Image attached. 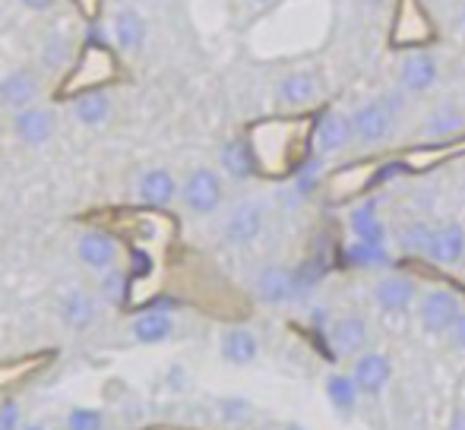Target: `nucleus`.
<instances>
[{"mask_svg":"<svg viewBox=\"0 0 465 430\" xmlns=\"http://www.w3.org/2000/svg\"><path fill=\"white\" fill-rule=\"evenodd\" d=\"M74 114L80 123H86V127H102L104 121L111 117V99L104 93H83L80 99L74 102Z\"/></svg>","mask_w":465,"mask_h":430,"instance_id":"obj_24","label":"nucleus"},{"mask_svg":"<svg viewBox=\"0 0 465 430\" xmlns=\"http://www.w3.org/2000/svg\"><path fill=\"white\" fill-rule=\"evenodd\" d=\"M222 168L238 181L253 178L257 174V155H253V149L244 140H232L222 149Z\"/></svg>","mask_w":465,"mask_h":430,"instance_id":"obj_22","label":"nucleus"},{"mask_svg":"<svg viewBox=\"0 0 465 430\" xmlns=\"http://www.w3.org/2000/svg\"><path fill=\"white\" fill-rule=\"evenodd\" d=\"M251 4H270V0H251Z\"/></svg>","mask_w":465,"mask_h":430,"instance_id":"obj_39","label":"nucleus"},{"mask_svg":"<svg viewBox=\"0 0 465 430\" xmlns=\"http://www.w3.org/2000/svg\"><path fill=\"white\" fill-rule=\"evenodd\" d=\"M313 140H317V149L323 155H336L345 152L349 142L355 140V130H351V114H342V111H326L320 117L317 130H313Z\"/></svg>","mask_w":465,"mask_h":430,"instance_id":"obj_10","label":"nucleus"},{"mask_svg":"<svg viewBox=\"0 0 465 430\" xmlns=\"http://www.w3.org/2000/svg\"><path fill=\"white\" fill-rule=\"evenodd\" d=\"M19 425V402L4 399L0 402V430H16Z\"/></svg>","mask_w":465,"mask_h":430,"instance_id":"obj_32","label":"nucleus"},{"mask_svg":"<svg viewBox=\"0 0 465 430\" xmlns=\"http://www.w3.org/2000/svg\"><path fill=\"white\" fill-rule=\"evenodd\" d=\"M222 178L213 171V168H196V171H190V178L184 181V191H181V197H184V206L193 215H213L219 210L222 203Z\"/></svg>","mask_w":465,"mask_h":430,"instance_id":"obj_2","label":"nucleus"},{"mask_svg":"<svg viewBox=\"0 0 465 430\" xmlns=\"http://www.w3.org/2000/svg\"><path fill=\"white\" fill-rule=\"evenodd\" d=\"M174 332V320L165 314V310H149V314H140L134 320V338L146 345H159L165 338H172Z\"/></svg>","mask_w":465,"mask_h":430,"instance_id":"obj_20","label":"nucleus"},{"mask_svg":"<svg viewBox=\"0 0 465 430\" xmlns=\"http://www.w3.org/2000/svg\"><path fill=\"white\" fill-rule=\"evenodd\" d=\"M368 338H371V326L361 314L336 317L330 326V345L342 357H358L364 351V345H368Z\"/></svg>","mask_w":465,"mask_h":430,"instance_id":"obj_7","label":"nucleus"},{"mask_svg":"<svg viewBox=\"0 0 465 430\" xmlns=\"http://www.w3.org/2000/svg\"><path fill=\"white\" fill-rule=\"evenodd\" d=\"M361 396H380L392 380V361L383 351H361L355 357V367H351Z\"/></svg>","mask_w":465,"mask_h":430,"instance_id":"obj_6","label":"nucleus"},{"mask_svg":"<svg viewBox=\"0 0 465 430\" xmlns=\"http://www.w3.org/2000/svg\"><path fill=\"white\" fill-rule=\"evenodd\" d=\"M114 42L121 51H140L146 42V23L136 10H121L114 16Z\"/></svg>","mask_w":465,"mask_h":430,"instance_id":"obj_21","label":"nucleus"},{"mask_svg":"<svg viewBox=\"0 0 465 430\" xmlns=\"http://www.w3.org/2000/svg\"><path fill=\"white\" fill-rule=\"evenodd\" d=\"M462 317V304L453 291L447 288H430L418 301V323L428 336H450V329Z\"/></svg>","mask_w":465,"mask_h":430,"instance_id":"obj_1","label":"nucleus"},{"mask_svg":"<svg viewBox=\"0 0 465 430\" xmlns=\"http://www.w3.org/2000/svg\"><path fill=\"white\" fill-rule=\"evenodd\" d=\"M13 130H16L19 140L29 142V146H42V142H48L51 133H54V114L45 108H23L16 114V121H13Z\"/></svg>","mask_w":465,"mask_h":430,"instance_id":"obj_16","label":"nucleus"},{"mask_svg":"<svg viewBox=\"0 0 465 430\" xmlns=\"http://www.w3.org/2000/svg\"><path fill=\"white\" fill-rule=\"evenodd\" d=\"M257 298L266 304H285L292 298H298L294 291V272L285 266H266L257 276Z\"/></svg>","mask_w":465,"mask_h":430,"instance_id":"obj_14","label":"nucleus"},{"mask_svg":"<svg viewBox=\"0 0 465 430\" xmlns=\"http://www.w3.org/2000/svg\"><path fill=\"white\" fill-rule=\"evenodd\" d=\"M424 257H428L434 266H460L465 259V228L456 225V221L434 228Z\"/></svg>","mask_w":465,"mask_h":430,"instance_id":"obj_9","label":"nucleus"},{"mask_svg":"<svg viewBox=\"0 0 465 430\" xmlns=\"http://www.w3.org/2000/svg\"><path fill=\"white\" fill-rule=\"evenodd\" d=\"M222 357L234 367H247V364L257 361L260 355V342H257V332L247 329V326H232V329L222 332Z\"/></svg>","mask_w":465,"mask_h":430,"instance_id":"obj_11","label":"nucleus"},{"mask_svg":"<svg viewBox=\"0 0 465 430\" xmlns=\"http://www.w3.org/2000/svg\"><path fill=\"white\" fill-rule=\"evenodd\" d=\"M86 42H89V48H104V35H102V29H98V25H93V29H89Z\"/></svg>","mask_w":465,"mask_h":430,"instance_id":"obj_35","label":"nucleus"},{"mask_svg":"<svg viewBox=\"0 0 465 430\" xmlns=\"http://www.w3.org/2000/svg\"><path fill=\"white\" fill-rule=\"evenodd\" d=\"M450 430H465V408H456L450 418Z\"/></svg>","mask_w":465,"mask_h":430,"instance_id":"obj_36","label":"nucleus"},{"mask_svg":"<svg viewBox=\"0 0 465 430\" xmlns=\"http://www.w3.org/2000/svg\"><path fill=\"white\" fill-rule=\"evenodd\" d=\"M61 317L70 329H86L95 320V301L89 295H83V291H70L61 301Z\"/></svg>","mask_w":465,"mask_h":430,"instance_id":"obj_25","label":"nucleus"},{"mask_svg":"<svg viewBox=\"0 0 465 430\" xmlns=\"http://www.w3.org/2000/svg\"><path fill=\"white\" fill-rule=\"evenodd\" d=\"M349 228L355 234V240H361V244H386V228L380 221L377 203H371V200L358 203L349 212Z\"/></svg>","mask_w":465,"mask_h":430,"instance_id":"obj_18","label":"nucleus"},{"mask_svg":"<svg viewBox=\"0 0 465 430\" xmlns=\"http://www.w3.org/2000/svg\"><path fill=\"white\" fill-rule=\"evenodd\" d=\"M23 430H45L42 425H29V427H23Z\"/></svg>","mask_w":465,"mask_h":430,"instance_id":"obj_38","label":"nucleus"},{"mask_svg":"<svg viewBox=\"0 0 465 430\" xmlns=\"http://www.w3.org/2000/svg\"><path fill=\"white\" fill-rule=\"evenodd\" d=\"M266 228V206L257 200H244L238 203L225 219V240L234 247H247L263 234Z\"/></svg>","mask_w":465,"mask_h":430,"instance_id":"obj_3","label":"nucleus"},{"mask_svg":"<svg viewBox=\"0 0 465 430\" xmlns=\"http://www.w3.org/2000/svg\"><path fill=\"white\" fill-rule=\"evenodd\" d=\"M392 121H396V114L386 108V102H368V105L355 108L351 130H355V140L361 146H380L392 133Z\"/></svg>","mask_w":465,"mask_h":430,"instance_id":"obj_4","label":"nucleus"},{"mask_svg":"<svg viewBox=\"0 0 465 430\" xmlns=\"http://www.w3.org/2000/svg\"><path fill=\"white\" fill-rule=\"evenodd\" d=\"M149 272H153V259H149V253L134 250V276L143 279V276H149Z\"/></svg>","mask_w":465,"mask_h":430,"instance_id":"obj_33","label":"nucleus"},{"mask_svg":"<svg viewBox=\"0 0 465 430\" xmlns=\"http://www.w3.org/2000/svg\"><path fill=\"white\" fill-rule=\"evenodd\" d=\"M465 130V111L456 105H440L434 108L421 123V133L428 140H450V136H460Z\"/></svg>","mask_w":465,"mask_h":430,"instance_id":"obj_19","label":"nucleus"},{"mask_svg":"<svg viewBox=\"0 0 465 430\" xmlns=\"http://www.w3.org/2000/svg\"><path fill=\"white\" fill-rule=\"evenodd\" d=\"M219 408H222V421H225V425H244V421L251 418V406H247L244 399H225Z\"/></svg>","mask_w":465,"mask_h":430,"instance_id":"obj_30","label":"nucleus"},{"mask_svg":"<svg viewBox=\"0 0 465 430\" xmlns=\"http://www.w3.org/2000/svg\"><path fill=\"white\" fill-rule=\"evenodd\" d=\"M418 301V282L409 276H383L373 285V304L383 314H405Z\"/></svg>","mask_w":465,"mask_h":430,"instance_id":"obj_8","label":"nucleus"},{"mask_svg":"<svg viewBox=\"0 0 465 430\" xmlns=\"http://www.w3.org/2000/svg\"><path fill=\"white\" fill-rule=\"evenodd\" d=\"M462 25H465V10H462Z\"/></svg>","mask_w":465,"mask_h":430,"instance_id":"obj_40","label":"nucleus"},{"mask_svg":"<svg viewBox=\"0 0 465 430\" xmlns=\"http://www.w3.org/2000/svg\"><path fill=\"white\" fill-rule=\"evenodd\" d=\"M23 6H29V10H51L54 0H23Z\"/></svg>","mask_w":465,"mask_h":430,"instance_id":"obj_37","label":"nucleus"},{"mask_svg":"<svg viewBox=\"0 0 465 430\" xmlns=\"http://www.w3.org/2000/svg\"><path fill=\"white\" fill-rule=\"evenodd\" d=\"M450 342H453V348L465 351V310H462L460 320H456L453 329H450Z\"/></svg>","mask_w":465,"mask_h":430,"instance_id":"obj_34","label":"nucleus"},{"mask_svg":"<svg viewBox=\"0 0 465 430\" xmlns=\"http://www.w3.org/2000/svg\"><path fill=\"white\" fill-rule=\"evenodd\" d=\"M70 48L64 38H51V42H45V51H42V61L48 64V67H61L64 61H67Z\"/></svg>","mask_w":465,"mask_h":430,"instance_id":"obj_31","label":"nucleus"},{"mask_svg":"<svg viewBox=\"0 0 465 430\" xmlns=\"http://www.w3.org/2000/svg\"><path fill=\"white\" fill-rule=\"evenodd\" d=\"M326 389V399H330V406L336 408L339 415H349L351 408H355L358 396H361V389H358L355 376H345V374H330L323 383Z\"/></svg>","mask_w":465,"mask_h":430,"instance_id":"obj_23","label":"nucleus"},{"mask_svg":"<svg viewBox=\"0 0 465 430\" xmlns=\"http://www.w3.org/2000/svg\"><path fill=\"white\" fill-rule=\"evenodd\" d=\"M345 259L351 266H361V269H380V266L390 263V250H386V244H361V240H355L345 250Z\"/></svg>","mask_w":465,"mask_h":430,"instance_id":"obj_26","label":"nucleus"},{"mask_svg":"<svg viewBox=\"0 0 465 430\" xmlns=\"http://www.w3.org/2000/svg\"><path fill=\"white\" fill-rule=\"evenodd\" d=\"M437 76H440L437 57L428 51H411L399 67V86L405 95H424L437 86Z\"/></svg>","mask_w":465,"mask_h":430,"instance_id":"obj_5","label":"nucleus"},{"mask_svg":"<svg viewBox=\"0 0 465 430\" xmlns=\"http://www.w3.org/2000/svg\"><path fill=\"white\" fill-rule=\"evenodd\" d=\"M136 197L146 206H168L174 197H178V181L172 178V171L165 168H153L140 178L136 184Z\"/></svg>","mask_w":465,"mask_h":430,"instance_id":"obj_17","label":"nucleus"},{"mask_svg":"<svg viewBox=\"0 0 465 430\" xmlns=\"http://www.w3.org/2000/svg\"><path fill=\"white\" fill-rule=\"evenodd\" d=\"M76 253H80L83 266H89V269H95V272H108V269H114V263H117V244L104 231L83 234Z\"/></svg>","mask_w":465,"mask_h":430,"instance_id":"obj_12","label":"nucleus"},{"mask_svg":"<svg viewBox=\"0 0 465 430\" xmlns=\"http://www.w3.org/2000/svg\"><path fill=\"white\" fill-rule=\"evenodd\" d=\"M430 231H434V228H428L424 221H415V225H409V228L402 231V250H409V253H424V250H428Z\"/></svg>","mask_w":465,"mask_h":430,"instance_id":"obj_28","label":"nucleus"},{"mask_svg":"<svg viewBox=\"0 0 465 430\" xmlns=\"http://www.w3.org/2000/svg\"><path fill=\"white\" fill-rule=\"evenodd\" d=\"M38 95V80L29 70H10L0 83V105L10 111H23L35 102Z\"/></svg>","mask_w":465,"mask_h":430,"instance_id":"obj_13","label":"nucleus"},{"mask_svg":"<svg viewBox=\"0 0 465 430\" xmlns=\"http://www.w3.org/2000/svg\"><path fill=\"white\" fill-rule=\"evenodd\" d=\"M320 99V80L307 70H294V73L282 76L279 80V102L288 108H301L311 105Z\"/></svg>","mask_w":465,"mask_h":430,"instance_id":"obj_15","label":"nucleus"},{"mask_svg":"<svg viewBox=\"0 0 465 430\" xmlns=\"http://www.w3.org/2000/svg\"><path fill=\"white\" fill-rule=\"evenodd\" d=\"M102 298L108 304H124V298H127V276L117 269H108L102 279Z\"/></svg>","mask_w":465,"mask_h":430,"instance_id":"obj_27","label":"nucleus"},{"mask_svg":"<svg viewBox=\"0 0 465 430\" xmlns=\"http://www.w3.org/2000/svg\"><path fill=\"white\" fill-rule=\"evenodd\" d=\"M102 427H104V418L95 408H74V412L67 415V430H102Z\"/></svg>","mask_w":465,"mask_h":430,"instance_id":"obj_29","label":"nucleus"}]
</instances>
